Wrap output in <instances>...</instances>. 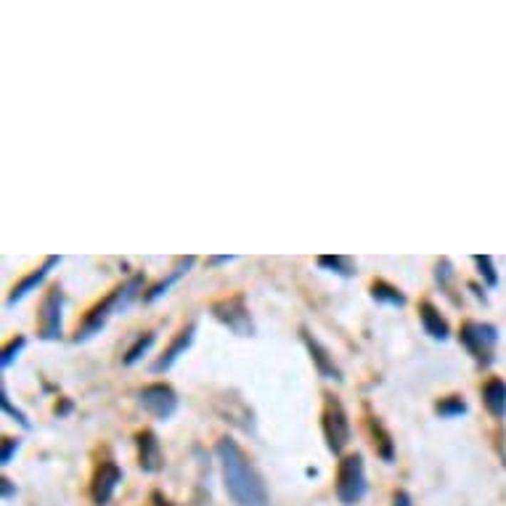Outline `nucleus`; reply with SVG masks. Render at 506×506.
I'll return each mask as SVG.
<instances>
[{
    "label": "nucleus",
    "mask_w": 506,
    "mask_h": 506,
    "mask_svg": "<svg viewBox=\"0 0 506 506\" xmlns=\"http://www.w3.org/2000/svg\"><path fill=\"white\" fill-rule=\"evenodd\" d=\"M122 482V469L114 464V461H101L98 469H95V477H93V487H91V493H93V501L98 506L109 504V498L114 496V490L117 485Z\"/></svg>",
    "instance_id": "10"
},
{
    "label": "nucleus",
    "mask_w": 506,
    "mask_h": 506,
    "mask_svg": "<svg viewBox=\"0 0 506 506\" xmlns=\"http://www.w3.org/2000/svg\"><path fill=\"white\" fill-rule=\"evenodd\" d=\"M234 260H236L234 254H220V257H210L207 263L210 265H225V263H234Z\"/></svg>",
    "instance_id": "27"
},
{
    "label": "nucleus",
    "mask_w": 506,
    "mask_h": 506,
    "mask_svg": "<svg viewBox=\"0 0 506 506\" xmlns=\"http://www.w3.org/2000/svg\"><path fill=\"white\" fill-rule=\"evenodd\" d=\"M321 430H324L329 450L334 456H342V450L350 443L353 430H350V419H347L345 406L334 395H326V403H324V411H321Z\"/></svg>",
    "instance_id": "4"
},
{
    "label": "nucleus",
    "mask_w": 506,
    "mask_h": 506,
    "mask_svg": "<svg viewBox=\"0 0 506 506\" xmlns=\"http://www.w3.org/2000/svg\"><path fill=\"white\" fill-rule=\"evenodd\" d=\"M138 403H141L143 411L149 413V416H154L157 422H167V419H172L175 411H178V395H175V390L170 385L157 382V385L143 387L141 393H138Z\"/></svg>",
    "instance_id": "8"
},
{
    "label": "nucleus",
    "mask_w": 506,
    "mask_h": 506,
    "mask_svg": "<svg viewBox=\"0 0 506 506\" xmlns=\"http://www.w3.org/2000/svg\"><path fill=\"white\" fill-rule=\"evenodd\" d=\"M24 347H27V337H21L19 334V337L11 339L9 345L3 347V353H0V368H9V366L19 358V353L24 350Z\"/></svg>",
    "instance_id": "24"
},
{
    "label": "nucleus",
    "mask_w": 506,
    "mask_h": 506,
    "mask_svg": "<svg viewBox=\"0 0 506 506\" xmlns=\"http://www.w3.org/2000/svg\"><path fill=\"white\" fill-rule=\"evenodd\" d=\"M395 506H411V498H408L406 490H398V493H395Z\"/></svg>",
    "instance_id": "28"
},
{
    "label": "nucleus",
    "mask_w": 506,
    "mask_h": 506,
    "mask_svg": "<svg viewBox=\"0 0 506 506\" xmlns=\"http://www.w3.org/2000/svg\"><path fill=\"white\" fill-rule=\"evenodd\" d=\"M194 263H197V257H194V254H188V257H180L178 265L172 268V273H170L167 279H162L160 284H154V286H151V289L143 294V302H154V300H160L162 294H167V291L172 289V286H175V284H178L180 279H183V276L191 271V268H194Z\"/></svg>",
    "instance_id": "15"
},
{
    "label": "nucleus",
    "mask_w": 506,
    "mask_h": 506,
    "mask_svg": "<svg viewBox=\"0 0 506 506\" xmlns=\"http://www.w3.org/2000/svg\"><path fill=\"white\" fill-rule=\"evenodd\" d=\"M316 263H319V268H324L329 273H337L342 279H353L358 273L356 260L347 257V254H321V257H316Z\"/></svg>",
    "instance_id": "18"
},
{
    "label": "nucleus",
    "mask_w": 506,
    "mask_h": 506,
    "mask_svg": "<svg viewBox=\"0 0 506 506\" xmlns=\"http://www.w3.org/2000/svg\"><path fill=\"white\" fill-rule=\"evenodd\" d=\"M135 443H138V464H141V469L143 472H157L162 467L160 438L151 430H143L135 435Z\"/></svg>",
    "instance_id": "13"
},
{
    "label": "nucleus",
    "mask_w": 506,
    "mask_h": 506,
    "mask_svg": "<svg viewBox=\"0 0 506 506\" xmlns=\"http://www.w3.org/2000/svg\"><path fill=\"white\" fill-rule=\"evenodd\" d=\"M19 445H21L19 438H3V448H0V464H3V467H9L14 453L19 450Z\"/></svg>",
    "instance_id": "26"
},
{
    "label": "nucleus",
    "mask_w": 506,
    "mask_h": 506,
    "mask_svg": "<svg viewBox=\"0 0 506 506\" xmlns=\"http://www.w3.org/2000/svg\"><path fill=\"white\" fill-rule=\"evenodd\" d=\"M302 342H305V347H308V353H310V358H313L316 368H319V374L324 376V379L342 382V371H339V366L334 363V356L329 353L326 347L321 345L319 339L310 334L308 329H302Z\"/></svg>",
    "instance_id": "12"
},
{
    "label": "nucleus",
    "mask_w": 506,
    "mask_h": 506,
    "mask_svg": "<svg viewBox=\"0 0 506 506\" xmlns=\"http://www.w3.org/2000/svg\"><path fill=\"white\" fill-rule=\"evenodd\" d=\"M371 300L382 302V305H390V308H403L406 305V294L398 286H393L390 282H374L371 284Z\"/></svg>",
    "instance_id": "19"
},
{
    "label": "nucleus",
    "mask_w": 506,
    "mask_h": 506,
    "mask_svg": "<svg viewBox=\"0 0 506 506\" xmlns=\"http://www.w3.org/2000/svg\"><path fill=\"white\" fill-rule=\"evenodd\" d=\"M143 289V273H135L130 276L125 284H120L117 289H112L106 297H103L95 308L88 310V316H85L83 326L77 329L75 334V342H85V339H91L93 334H98L103 326H106V321L112 319L114 313H120V310L130 308V302L141 294Z\"/></svg>",
    "instance_id": "2"
},
{
    "label": "nucleus",
    "mask_w": 506,
    "mask_h": 506,
    "mask_svg": "<svg viewBox=\"0 0 506 506\" xmlns=\"http://www.w3.org/2000/svg\"><path fill=\"white\" fill-rule=\"evenodd\" d=\"M475 263H477L480 276L485 279L487 286H496L498 273H496V265H493V257H490V254H475Z\"/></svg>",
    "instance_id": "25"
},
{
    "label": "nucleus",
    "mask_w": 506,
    "mask_h": 506,
    "mask_svg": "<svg viewBox=\"0 0 506 506\" xmlns=\"http://www.w3.org/2000/svg\"><path fill=\"white\" fill-rule=\"evenodd\" d=\"M0 408H3V413H9L14 422H19L24 430H32V424H29L27 413L21 411V408H16V406H11L9 393H6V387H3V385H0Z\"/></svg>",
    "instance_id": "23"
},
{
    "label": "nucleus",
    "mask_w": 506,
    "mask_h": 506,
    "mask_svg": "<svg viewBox=\"0 0 506 506\" xmlns=\"http://www.w3.org/2000/svg\"><path fill=\"white\" fill-rule=\"evenodd\" d=\"M61 310H64V291H61V286H51L40 302L38 313V337L43 342L61 339Z\"/></svg>",
    "instance_id": "7"
},
{
    "label": "nucleus",
    "mask_w": 506,
    "mask_h": 506,
    "mask_svg": "<svg viewBox=\"0 0 506 506\" xmlns=\"http://www.w3.org/2000/svg\"><path fill=\"white\" fill-rule=\"evenodd\" d=\"M58 263H61V257H58V254H51V257H46V263L40 265V268H35V271H29L27 276H24V279H21V282L16 284L14 289H11L9 300H6V308H14L16 302H21V300H24V297H27L29 291H35V289H38L40 284L46 282V276H48V273L53 271V268H56Z\"/></svg>",
    "instance_id": "11"
},
{
    "label": "nucleus",
    "mask_w": 506,
    "mask_h": 506,
    "mask_svg": "<svg viewBox=\"0 0 506 506\" xmlns=\"http://www.w3.org/2000/svg\"><path fill=\"white\" fill-rule=\"evenodd\" d=\"M215 453L223 467L225 490L236 506H268V487H265L260 472L247 459V453L239 448V443L231 438H220Z\"/></svg>",
    "instance_id": "1"
},
{
    "label": "nucleus",
    "mask_w": 506,
    "mask_h": 506,
    "mask_svg": "<svg viewBox=\"0 0 506 506\" xmlns=\"http://www.w3.org/2000/svg\"><path fill=\"white\" fill-rule=\"evenodd\" d=\"M482 403H485V408L496 419H504L506 416V382L504 379H498V376H493V379H487L485 385H482Z\"/></svg>",
    "instance_id": "16"
},
{
    "label": "nucleus",
    "mask_w": 506,
    "mask_h": 506,
    "mask_svg": "<svg viewBox=\"0 0 506 506\" xmlns=\"http://www.w3.org/2000/svg\"><path fill=\"white\" fill-rule=\"evenodd\" d=\"M154 339H157V337H154V331H146V334H141V337L135 339V345H133L130 350L125 353L122 363H125V366H135V363H138V361H141V358L151 350Z\"/></svg>",
    "instance_id": "21"
},
{
    "label": "nucleus",
    "mask_w": 506,
    "mask_h": 506,
    "mask_svg": "<svg viewBox=\"0 0 506 506\" xmlns=\"http://www.w3.org/2000/svg\"><path fill=\"white\" fill-rule=\"evenodd\" d=\"M461 345L480 366L493 363V353L498 345V329L493 324H480V321H467L459 331Z\"/></svg>",
    "instance_id": "5"
},
{
    "label": "nucleus",
    "mask_w": 506,
    "mask_h": 506,
    "mask_svg": "<svg viewBox=\"0 0 506 506\" xmlns=\"http://www.w3.org/2000/svg\"><path fill=\"white\" fill-rule=\"evenodd\" d=\"M210 313L215 316L223 326H228L236 337H252L254 324L249 316V308L244 302V294H234V297H223L210 305Z\"/></svg>",
    "instance_id": "6"
},
{
    "label": "nucleus",
    "mask_w": 506,
    "mask_h": 506,
    "mask_svg": "<svg viewBox=\"0 0 506 506\" xmlns=\"http://www.w3.org/2000/svg\"><path fill=\"white\" fill-rule=\"evenodd\" d=\"M0 487H3V498H11L14 493H16V490H14V485H11V480H3V482H0Z\"/></svg>",
    "instance_id": "29"
},
{
    "label": "nucleus",
    "mask_w": 506,
    "mask_h": 506,
    "mask_svg": "<svg viewBox=\"0 0 506 506\" xmlns=\"http://www.w3.org/2000/svg\"><path fill=\"white\" fill-rule=\"evenodd\" d=\"M467 411H469V406L461 395H445V398H440V401L435 403V413H438L440 419H459V416H464Z\"/></svg>",
    "instance_id": "20"
},
{
    "label": "nucleus",
    "mask_w": 506,
    "mask_h": 506,
    "mask_svg": "<svg viewBox=\"0 0 506 506\" xmlns=\"http://www.w3.org/2000/svg\"><path fill=\"white\" fill-rule=\"evenodd\" d=\"M194 337H197V324H188V326H183L172 337V342H170L167 347H165V353H162L157 361H154V366H151V371L154 374H162V371H170L172 366L178 363L180 356H186V350L191 347V342H194Z\"/></svg>",
    "instance_id": "9"
},
{
    "label": "nucleus",
    "mask_w": 506,
    "mask_h": 506,
    "mask_svg": "<svg viewBox=\"0 0 506 506\" xmlns=\"http://www.w3.org/2000/svg\"><path fill=\"white\" fill-rule=\"evenodd\" d=\"M419 321H422L424 334H430L432 339H440V342H445V339L450 337L448 321L443 319L440 310L435 308L432 302H422V305H419Z\"/></svg>",
    "instance_id": "14"
},
{
    "label": "nucleus",
    "mask_w": 506,
    "mask_h": 506,
    "mask_svg": "<svg viewBox=\"0 0 506 506\" xmlns=\"http://www.w3.org/2000/svg\"><path fill=\"white\" fill-rule=\"evenodd\" d=\"M368 430H371V438H374V448L376 453L382 456V461L387 464H393L395 459V443H393V435L385 430V424L379 422L376 416H368Z\"/></svg>",
    "instance_id": "17"
},
{
    "label": "nucleus",
    "mask_w": 506,
    "mask_h": 506,
    "mask_svg": "<svg viewBox=\"0 0 506 506\" xmlns=\"http://www.w3.org/2000/svg\"><path fill=\"white\" fill-rule=\"evenodd\" d=\"M453 279H456V271H453V265H450L448 257H443V260H438V265H435V282H438V286H440L448 297H453V291H450V284H453Z\"/></svg>",
    "instance_id": "22"
},
{
    "label": "nucleus",
    "mask_w": 506,
    "mask_h": 506,
    "mask_svg": "<svg viewBox=\"0 0 506 506\" xmlns=\"http://www.w3.org/2000/svg\"><path fill=\"white\" fill-rule=\"evenodd\" d=\"M368 482H366V464L361 453H347L337 469V498L345 506H356L363 501Z\"/></svg>",
    "instance_id": "3"
}]
</instances>
